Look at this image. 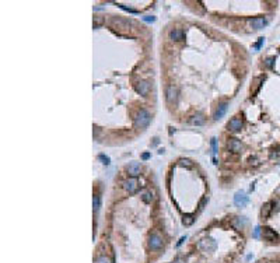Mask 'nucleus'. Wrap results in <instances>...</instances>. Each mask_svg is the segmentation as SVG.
<instances>
[{"label": "nucleus", "mask_w": 280, "mask_h": 263, "mask_svg": "<svg viewBox=\"0 0 280 263\" xmlns=\"http://www.w3.org/2000/svg\"><path fill=\"white\" fill-rule=\"evenodd\" d=\"M150 123V113L144 109H140L136 115V125L139 127H147Z\"/></svg>", "instance_id": "obj_1"}, {"label": "nucleus", "mask_w": 280, "mask_h": 263, "mask_svg": "<svg viewBox=\"0 0 280 263\" xmlns=\"http://www.w3.org/2000/svg\"><path fill=\"white\" fill-rule=\"evenodd\" d=\"M199 249L203 252H213L216 249V241L213 238H203L200 242L198 244Z\"/></svg>", "instance_id": "obj_2"}, {"label": "nucleus", "mask_w": 280, "mask_h": 263, "mask_svg": "<svg viewBox=\"0 0 280 263\" xmlns=\"http://www.w3.org/2000/svg\"><path fill=\"white\" fill-rule=\"evenodd\" d=\"M149 245H150V248H151V249L157 251V249H160L163 246V238L159 235V234H153V235L150 236Z\"/></svg>", "instance_id": "obj_3"}, {"label": "nucleus", "mask_w": 280, "mask_h": 263, "mask_svg": "<svg viewBox=\"0 0 280 263\" xmlns=\"http://www.w3.org/2000/svg\"><path fill=\"white\" fill-rule=\"evenodd\" d=\"M251 27L253 28V30H262V28L265 27L266 24H268V20L263 17H258V18H252L249 21Z\"/></svg>", "instance_id": "obj_4"}, {"label": "nucleus", "mask_w": 280, "mask_h": 263, "mask_svg": "<svg viewBox=\"0 0 280 263\" xmlns=\"http://www.w3.org/2000/svg\"><path fill=\"white\" fill-rule=\"evenodd\" d=\"M137 181L136 178H130V179H126L125 182H123V187H125V191H128L129 193H133V192L137 191Z\"/></svg>", "instance_id": "obj_5"}, {"label": "nucleus", "mask_w": 280, "mask_h": 263, "mask_svg": "<svg viewBox=\"0 0 280 263\" xmlns=\"http://www.w3.org/2000/svg\"><path fill=\"white\" fill-rule=\"evenodd\" d=\"M262 234H263V238L266 239V241H277L279 239V235H277V232L274 230H272V228H263L262 230Z\"/></svg>", "instance_id": "obj_6"}, {"label": "nucleus", "mask_w": 280, "mask_h": 263, "mask_svg": "<svg viewBox=\"0 0 280 263\" xmlns=\"http://www.w3.org/2000/svg\"><path fill=\"white\" fill-rule=\"evenodd\" d=\"M227 108H229V104H227V102L220 104V105L217 106L216 112H214V115H213L214 121H219V119H221L223 116L225 115V112H227Z\"/></svg>", "instance_id": "obj_7"}, {"label": "nucleus", "mask_w": 280, "mask_h": 263, "mask_svg": "<svg viewBox=\"0 0 280 263\" xmlns=\"http://www.w3.org/2000/svg\"><path fill=\"white\" fill-rule=\"evenodd\" d=\"M234 203L238 206V207H245L247 203H248V196L245 193L238 192V193H235V196H234Z\"/></svg>", "instance_id": "obj_8"}, {"label": "nucleus", "mask_w": 280, "mask_h": 263, "mask_svg": "<svg viewBox=\"0 0 280 263\" xmlns=\"http://www.w3.org/2000/svg\"><path fill=\"white\" fill-rule=\"evenodd\" d=\"M136 91L140 95H147L150 91V84L147 81H139L136 84Z\"/></svg>", "instance_id": "obj_9"}, {"label": "nucleus", "mask_w": 280, "mask_h": 263, "mask_svg": "<svg viewBox=\"0 0 280 263\" xmlns=\"http://www.w3.org/2000/svg\"><path fill=\"white\" fill-rule=\"evenodd\" d=\"M177 88L174 87V85H170V87L167 88V101L168 102H175L177 101V98H178V95H177Z\"/></svg>", "instance_id": "obj_10"}, {"label": "nucleus", "mask_w": 280, "mask_h": 263, "mask_svg": "<svg viewBox=\"0 0 280 263\" xmlns=\"http://www.w3.org/2000/svg\"><path fill=\"white\" fill-rule=\"evenodd\" d=\"M229 129L233 130V132H238V130L242 129V121L238 118H233L229 123Z\"/></svg>", "instance_id": "obj_11"}, {"label": "nucleus", "mask_w": 280, "mask_h": 263, "mask_svg": "<svg viewBox=\"0 0 280 263\" xmlns=\"http://www.w3.org/2000/svg\"><path fill=\"white\" fill-rule=\"evenodd\" d=\"M126 170H128V172L132 176H137L140 174V164L136 162V161H133V162L129 164Z\"/></svg>", "instance_id": "obj_12"}, {"label": "nucleus", "mask_w": 280, "mask_h": 263, "mask_svg": "<svg viewBox=\"0 0 280 263\" xmlns=\"http://www.w3.org/2000/svg\"><path fill=\"white\" fill-rule=\"evenodd\" d=\"M229 147H230V150H231L233 153H240L241 148H242V144H241L240 140L231 139V140H230V143H229Z\"/></svg>", "instance_id": "obj_13"}, {"label": "nucleus", "mask_w": 280, "mask_h": 263, "mask_svg": "<svg viewBox=\"0 0 280 263\" xmlns=\"http://www.w3.org/2000/svg\"><path fill=\"white\" fill-rule=\"evenodd\" d=\"M245 224H247V220L244 217H235L234 220H233V227L235 228V230H242L244 227H245Z\"/></svg>", "instance_id": "obj_14"}, {"label": "nucleus", "mask_w": 280, "mask_h": 263, "mask_svg": "<svg viewBox=\"0 0 280 263\" xmlns=\"http://www.w3.org/2000/svg\"><path fill=\"white\" fill-rule=\"evenodd\" d=\"M170 39H172V41H182L183 39V32L181 30H172L170 32Z\"/></svg>", "instance_id": "obj_15"}, {"label": "nucleus", "mask_w": 280, "mask_h": 263, "mask_svg": "<svg viewBox=\"0 0 280 263\" xmlns=\"http://www.w3.org/2000/svg\"><path fill=\"white\" fill-rule=\"evenodd\" d=\"M191 123L196 125V126H200V125L204 123V118L198 113V115H195V116H192V118H191Z\"/></svg>", "instance_id": "obj_16"}, {"label": "nucleus", "mask_w": 280, "mask_h": 263, "mask_svg": "<svg viewBox=\"0 0 280 263\" xmlns=\"http://www.w3.org/2000/svg\"><path fill=\"white\" fill-rule=\"evenodd\" d=\"M193 221H195V218H193V216H191V214L183 216V218H182L183 225H192V224H193Z\"/></svg>", "instance_id": "obj_17"}, {"label": "nucleus", "mask_w": 280, "mask_h": 263, "mask_svg": "<svg viewBox=\"0 0 280 263\" xmlns=\"http://www.w3.org/2000/svg\"><path fill=\"white\" fill-rule=\"evenodd\" d=\"M212 150H213V161H214V164H216V154H217V139L216 137H213L212 139Z\"/></svg>", "instance_id": "obj_18"}, {"label": "nucleus", "mask_w": 280, "mask_h": 263, "mask_svg": "<svg viewBox=\"0 0 280 263\" xmlns=\"http://www.w3.org/2000/svg\"><path fill=\"white\" fill-rule=\"evenodd\" d=\"M101 206V197L100 196H94L93 199V207H94V212H98Z\"/></svg>", "instance_id": "obj_19"}, {"label": "nucleus", "mask_w": 280, "mask_h": 263, "mask_svg": "<svg viewBox=\"0 0 280 263\" xmlns=\"http://www.w3.org/2000/svg\"><path fill=\"white\" fill-rule=\"evenodd\" d=\"M272 207H270V203H266L265 206H263V209H262V217L266 218L269 216V213H270Z\"/></svg>", "instance_id": "obj_20"}, {"label": "nucleus", "mask_w": 280, "mask_h": 263, "mask_svg": "<svg viewBox=\"0 0 280 263\" xmlns=\"http://www.w3.org/2000/svg\"><path fill=\"white\" fill-rule=\"evenodd\" d=\"M142 199H143L146 203H150V202H151V199H153V193H151V192H149V191L144 192L143 196H142Z\"/></svg>", "instance_id": "obj_21"}, {"label": "nucleus", "mask_w": 280, "mask_h": 263, "mask_svg": "<svg viewBox=\"0 0 280 263\" xmlns=\"http://www.w3.org/2000/svg\"><path fill=\"white\" fill-rule=\"evenodd\" d=\"M263 43H265V38H259V41L255 43V46H253V48H255V51H258V49L261 48V46L263 45Z\"/></svg>", "instance_id": "obj_22"}, {"label": "nucleus", "mask_w": 280, "mask_h": 263, "mask_svg": "<svg viewBox=\"0 0 280 263\" xmlns=\"http://www.w3.org/2000/svg\"><path fill=\"white\" fill-rule=\"evenodd\" d=\"M181 165H183V166H192V161L188 160V158H182V160H181Z\"/></svg>", "instance_id": "obj_23"}, {"label": "nucleus", "mask_w": 280, "mask_h": 263, "mask_svg": "<svg viewBox=\"0 0 280 263\" xmlns=\"http://www.w3.org/2000/svg\"><path fill=\"white\" fill-rule=\"evenodd\" d=\"M94 263H109V259H108V257H105V256H100Z\"/></svg>", "instance_id": "obj_24"}, {"label": "nucleus", "mask_w": 280, "mask_h": 263, "mask_svg": "<svg viewBox=\"0 0 280 263\" xmlns=\"http://www.w3.org/2000/svg\"><path fill=\"white\" fill-rule=\"evenodd\" d=\"M118 6L119 7H121V9L122 10H125V11H129V13H133V14H136V10H133V9H129V7H125V6H123V4H118Z\"/></svg>", "instance_id": "obj_25"}, {"label": "nucleus", "mask_w": 280, "mask_h": 263, "mask_svg": "<svg viewBox=\"0 0 280 263\" xmlns=\"http://www.w3.org/2000/svg\"><path fill=\"white\" fill-rule=\"evenodd\" d=\"M273 62H274V58H273V56H270V58L266 59L265 63H266V66H268V67H272V66H273Z\"/></svg>", "instance_id": "obj_26"}, {"label": "nucleus", "mask_w": 280, "mask_h": 263, "mask_svg": "<svg viewBox=\"0 0 280 263\" xmlns=\"http://www.w3.org/2000/svg\"><path fill=\"white\" fill-rule=\"evenodd\" d=\"M143 21L153 23V21H155V17H153V15H146V17H143Z\"/></svg>", "instance_id": "obj_27"}, {"label": "nucleus", "mask_w": 280, "mask_h": 263, "mask_svg": "<svg viewBox=\"0 0 280 263\" xmlns=\"http://www.w3.org/2000/svg\"><path fill=\"white\" fill-rule=\"evenodd\" d=\"M100 158L104 161V164H107V165L109 164V158H108V157H105V155H100Z\"/></svg>", "instance_id": "obj_28"}, {"label": "nucleus", "mask_w": 280, "mask_h": 263, "mask_svg": "<svg viewBox=\"0 0 280 263\" xmlns=\"http://www.w3.org/2000/svg\"><path fill=\"white\" fill-rule=\"evenodd\" d=\"M259 232H261V228L256 227L255 231H253V238H258V236H259Z\"/></svg>", "instance_id": "obj_29"}, {"label": "nucleus", "mask_w": 280, "mask_h": 263, "mask_svg": "<svg viewBox=\"0 0 280 263\" xmlns=\"http://www.w3.org/2000/svg\"><path fill=\"white\" fill-rule=\"evenodd\" d=\"M259 263H265V262H259Z\"/></svg>", "instance_id": "obj_30"}]
</instances>
